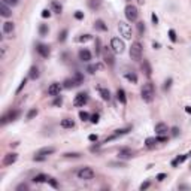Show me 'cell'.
Segmentation results:
<instances>
[{
	"instance_id": "1",
	"label": "cell",
	"mask_w": 191,
	"mask_h": 191,
	"mask_svg": "<svg viewBox=\"0 0 191 191\" xmlns=\"http://www.w3.org/2000/svg\"><path fill=\"white\" fill-rule=\"evenodd\" d=\"M140 97H142V100L143 102H146V103H151L152 100H154V97H155V90H154V85L151 84V82H148V84H145L142 90H140Z\"/></svg>"
},
{
	"instance_id": "2",
	"label": "cell",
	"mask_w": 191,
	"mask_h": 191,
	"mask_svg": "<svg viewBox=\"0 0 191 191\" xmlns=\"http://www.w3.org/2000/svg\"><path fill=\"white\" fill-rule=\"evenodd\" d=\"M124 15H125V18H127V21H130V22L138 21V17H139L138 8H136L135 5H127L125 9H124Z\"/></svg>"
},
{
	"instance_id": "3",
	"label": "cell",
	"mask_w": 191,
	"mask_h": 191,
	"mask_svg": "<svg viewBox=\"0 0 191 191\" xmlns=\"http://www.w3.org/2000/svg\"><path fill=\"white\" fill-rule=\"evenodd\" d=\"M130 57L135 61H139L140 58H142V45H140L139 42H133L131 43V46H130Z\"/></svg>"
},
{
	"instance_id": "4",
	"label": "cell",
	"mask_w": 191,
	"mask_h": 191,
	"mask_svg": "<svg viewBox=\"0 0 191 191\" xmlns=\"http://www.w3.org/2000/svg\"><path fill=\"white\" fill-rule=\"evenodd\" d=\"M118 32H120V35L124 37V39H131V27H130V24H127L125 21H120L118 22Z\"/></svg>"
},
{
	"instance_id": "5",
	"label": "cell",
	"mask_w": 191,
	"mask_h": 191,
	"mask_svg": "<svg viewBox=\"0 0 191 191\" xmlns=\"http://www.w3.org/2000/svg\"><path fill=\"white\" fill-rule=\"evenodd\" d=\"M76 175H78V178L82 179V181H91V179L96 176L94 170H93L91 167H82V169L78 170V173Z\"/></svg>"
},
{
	"instance_id": "6",
	"label": "cell",
	"mask_w": 191,
	"mask_h": 191,
	"mask_svg": "<svg viewBox=\"0 0 191 191\" xmlns=\"http://www.w3.org/2000/svg\"><path fill=\"white\" fill-rule=\"evenodd\" d=\"M111 48H112V51L115 52V54H122L124 49H125V45H124V42H122L120 37H112V40H111Z\"/></svg>"
},
{
	"instance_id": "7",
	"label": "cell",
	"mask_w": 191,
	"mask_h": 191,
	"mask_svg": "<svg viewBox=\"0 0 191 191\" xmlns=\"http://www.w3.org/2000/svg\"><path fill=\"white\" fill-rule=\"evenodd\" d=\"M18 117H19V111H9L6 115H3L2 117V124L5 125V124H8V122H11V121H15Z\"/></svg>"
},
{
	"instance_id": "8",
	"label": "cell",
	"mask_w": 191,
	"mask_h": 191,
	"mask_svg": "<svg viewBox=\"0 0 191 191\" xmlns=\"http://www.w3.org/2000/svg\"><path fill=\"white\" fill-rule=\"evenodd\" d=\"M88 102V96L85 93H79V94H76L75 96V100H73V104L76 106V107H81V106H84V104Z\"/></svg>"
},
{
	"instance_id": "9",
	"label": "cell",
	"mask_w": 191,
	"mask_h": 191,
	"mask_svg": "<svg viewBox=\"0 0 191 191\" xmlns=\"http://www.w3.org/2000/svg\"><path fill=\"white\" fill-rule=\"evenodd\" d=\"M17 160H18V154H17V152H9V154H6V155L3 157L2 164H3V166H11V164H14Z\"/></svg>"
},
{
	"instance_id": "10",
	"label": "cell",
	"mask_w": 191,
	"mask_h": 191,
	"mask_svg": "<svg viewBox=\"0 0 191 191\" xmlns=\"http://www.w3.org/2000/svg\"><path fill=\"white\" fill-rule=\"evenodd\" d=\"M131 157H135V151H131V149H128V148H122V149H120V152H118V158H121V160H128V158H131Z\"/></svg>"
},
{
	"instance_id": "11",
	"label": "cell",
	"mask_w": 191,
	"mask_h": 191,
	"mask_svg": "<svg viewBox=\"0 0 191 191\" xmlns=\"http://www.w3.org/2000/svg\"><path fill=\"white\" fill-rule=\"evenodd\" d=\"M60 90H61V85L57 84V82H54V84H51V85L48 87V96H52V97L58 96V94H60Z\"/></svg>"
},
{
	"instance_id": "12",
	"label": "cell",
	"mask_w": 191,
	"mask_h": 191,
	"mask_svg": "<svg viewBox=\"0 0 191 191\" xmlns=\"http://www.w3.org/2000/svg\"><path fill=\"white\" fill-rule=\"evenodd\" d=\"M103 58H104V61H106V64H107L109 67H114V64H115V60H114V57H112V54H111V51H109L107 48H104V52H103Z\"/></svg>"
},
{
	"instance_id": "13",
	"label": "cell",
	"mask_w": 191,
	"mask_h": 191,
	"mask_svg": "<svg viewBox=\"0 0 191 191\" xmlns=\"http://www.w3.org/2000/svg\"><path fill=\"white\" fill-rule=\"evenodd\" d=\"M78 55H79V60H81V61H85V63L91 61V52L88 51L87 48H82L81 51L78 52Z\"/></svg>"
},
{
	"instance_id": "14",
	"label": "cell",
	"mask_w": 191,
	"mask_h": 191,
	"mask_svg": "<svg viewBox=\"0 0 191 191\" xmlns=\"http://www.w3.org/2000/svg\"><path fill=\"white\" fill-rule=\"evenodd\" d=\"M167 131H169V128H167V125H166L164 122H158V124H155V135L163 136V135H167Z\"/></svg>"
},
{
	"instance_id": "15",
	"label": "cell",
	"mask_w": 191,
	"mask_h": 191,
	"mask_svg": "<svg viewBox=\"0 0 191 191\" xmlns=\"http://www.w3.org/2000/svg\"><path fill=\"white\" fill-rule=\"evenodd\" d=\"M0 15H2V17H5V18H9L11 15H12V9H11V8H8L5 2H2V3H0Z\"/></svg>"
},
{
	"instance_id": "16",
	"label": "cell",
	"mask_w": 191,
	"mask_h": 191,
	"mask_svg": "<svg viewBox=\"0 0 191 191\" xmlns=\"http://www.w3.org/2000/svg\"><path fill=\"white\" fill-rule=\"evenodd\" d=\"M15 30V24L12 21H6L3 24V33L5 35H12V32Z\"/></svg>"
},
{
	"instance_id": "17",
	"label": "cell",
	"mask_w": 191,
	"mask_h": 191,
	"mask_svg": "<svg viewBox=\"0 0 191 191\" xmlns=\"http://www.w3.org/2000/svg\"><path fill=\"white\" fill-rule=\"evenodd\" d=\"M142 70H143V73H145L148 78L152 75V69H151V64H149L148 60H143V63H142Z\"/></svg>"
},
{
	"instance_id": "18",
	"label": "cell",
	"mask_w": 191,
	"mask_h": 191,
	"mask_svg": "<svg viewBox=\"0 0 191 191\" xmlns=\"http://www.w3.org/2000/svg\"><path fill=\"white\" fill-rule=\"evenodd\" d=\"M117 99H118V102H120L121 104H125V103H127L125 91H124L122 88H118V90H117Z\"/></svg>"
},
{
	"instance_id": "19",
	"label": "cell",
	"mask_w": 191,
	"mask_h": 191,
	"mask_svg": "<svg viewBox=\"0 0 191 191\" xmlns=\"http://www.w3.org/2000/svg\"><path fill=\"white\" fill-rule=\"evenodd\" d=\"M36 49H37V52H39L43 58H46V57L49 55V48H48L46 45H37V48H36Z\"/></svg>"
},
{
	"instance_id": "20",
	"label": "cell",
	"mask_w": 191,
	"mask_h": 191,
	"mask_svg": "<svg viewBox=\"0 0 191 191\" xmlns=\"http://www.w3.org/2000/svg\"><path fill=\"white\" fill-rule=\"evenodd\" d=\"M55 152V148H52V146H46V148H42V149H39L36 154H42V155H51Z\"/></svg>"
},
{
	"instance_id": "21",
	"label": "cell",
	"mask_w": 191,
	"mask_h": 191,
	"mask_svg": "<svg viewBox=\"0 0 191 191\" xmlns=\"http://www.w3.org/2000/svg\"><path fill=\"white\" fill-rule=\"evenodd\" d=\"M61 127L63 128H73L75 127V121L73 120H69V118H64V120H61Z\"/></svg>"
},
{
	"instance_id": "22",
	"label": "cell",
	"mask_w": 191,
	"mask_h": 191,
	"mask_svg": "<svg viewBox=\"0 0 191 191\" xmlns=\"http://www.w3.org/2000/svg\"><path fill=\"white\" fill-rule=\"evenodd\" d=\"M94 29H97V30H100V32H106V30H107V26L104 24L102 19H97V21L94 22Z\"/></svg>"
},
{
	"instance_id": "23",
	"label": "cell",
	"mask_w": 191,
	"mask_h": 191,
	"mask_svg": "<svg viewBox=\"0 0 191 191\" xmlns=\"http://www.w3.org/2000/svg\"><path fill=\"white\" fill-rule=\"evenodd\" d=\"M51 9L52 12H55V14H61V11H63V8H61V5L58 3V2H51Z\"/></svg>"
},
{
	"instance_id": "24",
	"label": "cell",
	"mask_w": 191,
	"mask_h": 191,
	"mask_svg": "<svg viewBox=\"0 0 191 191\" xmlns=\"http://www.w3.org/2000/svg\"><path fill=\"white\" fill-rule=\"evenodd\" d=\"M33 182L36 184H42V182H48V176L46 175H36L35 178H33Z\"/></svg>"
},
{
	"instance_id": "25",
	"label": "cell",
	"mask_w": 191,
	"mask_h": 191,
	"mask_svg": "<svg viewBox=\"0 0 191 191\" xmlns=\"http://www.w3.org/2000/svg\"><path fill=\"white\" fill-rule=\"evenodd\" d=\"M99 91H100V96H102V99L103 100H111V93H109V90H106V88H99Z\"/></svg>"
},
{
	"instance_id": "26",
	"label": "cell",
	"mask_w": 191,
	"mask_h": 191,
	"mask_svg": "<svg viewBox=\"0 0 191 191\" xmlns=\"http://www.w3.org/2000/svg\"><path fill=\"white\" fill-rule=\"evenodd\" d=\"M187 157H188V154H185V155H181V157H176L173 161H172V166H178V164L184 163V161L187 160Z\"/></svg>"
},
{
	"instance_id": "27",
	"label": "cell",
	"mask_w": 191,
	"mask_h": 191,
	"mask_svg": "<svg viewBox=\"0 0 191 191\" xmlns=\"http://www.w3.org/2000/svg\"><path fill=\"white\" fill-rule=\"evenodd\" d=\"M29 76H30V79H36L37 76H39V69L33 66V67H30V73H29Z\"/></svg>"
},
{
	"instance_id": "28",
	"label": "cell",
	"mask_w": 191,
	"mask_h": 191,
	"mask_svg": "<svg viewBox=\"0 0 191 191\" xmlns=\"http://www.w3.org/2000/svg\"><path fill=\"white\" fill-rule=\"evenodd\" d=\"M88 5H90V8H91V9H99V8H100V5H102V0H90V2H88Z\"/></svg>"
},
{
	"instance_id": "29",
	"label": "cell",
	"mask_w": 191,
	"mask_h": 191,
	"mask_svg": "<svg viewBox=\"0 0 191 191\" xmlns=\"http://www.w3.org/2000/svg\"><path fill=\"white\" fill-rule=\"evenodd\" d=\"M73 79H75V82H76V85H81L82 82H84V76L79 73V72H76L75 73V76H73Z\"/></svg>"
},
{
	"instance_id": "30",
	"label": "cell",
	"mask_w": 191,
	"mask_h": 191,
	"mask_svg": "<svg viewBox=\"0 0 191 191\" xmlns=\"http://www.w3.org/2000/svg\"><path fill=\"white\" fill-rule=\"evenodd\" d=\"M125 78H127L130 82H133V84L138 82V76H136V73H133V72H131V73H125Z\"/></svg>"
},
{
	"instance_id": "31",
	"label": "cell",
	"mask_w": 191,
	"mask_h": 191,
	"mask_svg": "<svg viewBox=\"0 0 191 191\" xmlns=\"http://www.w3.org/2000/svg\"><path fill=\"white\" fill-rule=\"evenodd\" d=\"M157 142H158V140H157V138H148L145 143H146V146H148V148H152V146H155Z\"/></svg>"
},
{
	"instance_id": "32",
	"label": "cell",
	"mask_w": 191,
	"mask_h": 191,
	"mask_svg": "<svg viewBox=\"0 0 191 191\" xmlns=\"http://www.w3.org/2000/svg\"><path fill=\"white\" fill-rule=\"evenodd\" d=\"M76 87V82H75V79L72 78V79H66L64 81V88H73Z\"/></svg>"
},
{
	"instance_id": "33",
	"label": "cell",
	"mask_w": 191,
	"mask_h": 191,
	"mask_svg": "<svg viewBox=\"0 0 191 191\" xmlns=\"http://www.w3.org/2000/svg\"><path fill=\"white\" fill-rule=\"evenodd\" d=\"M79 118H81L82 121H88L91 117H90V114H88V112H85V111H81V112H79Z\"/></svg>"
},
{
	"instance_id": "34",
	"label": "cell",
	"mask_w": 191,
	"mask_h": 191,
	"mask_svg": "<svg viewBox=\"0 0 191 191\" xmlns=\"http://www.w3.org/2000/svg\"><path fill=\"white\" fill-rule=\"evenodd\" d=\"M100 69V64H90L87 67V70L90 72V73H96V70Z\"/></svg>"
},
{
	"instance_id": "35",
	"label": "cell",
	"mask_w": 191,
	"mask_h": 191,
	"mask_svg": "<svg viewBox=\"0 0 191 191\" xmlns=\"http://www.w3.org/2000/svg\"><path fill=\"white\" fill-rule=\"evenodd\" d=\"M36 115H37V109H30L27 112V120H33Z\"/></svg>"
},
{
	"instance_id": "36",
	"label": "cell",
	"mask_w": 191,
	"mask_h": 191,
	"mask_svg": "<svg viewBox=\"0 0 191 191\" xmlns=\"http://www.w3.org/2000/svg\"><path fill=\"white\" fill-rule=\"evenodd\" d=\"M81 154L79 152H66L64 154V158H79Z\"/></svg>"
},
{
	"instance_id": "37",
	"label": "cell",
	"mask_w": 191,
	"mask_h": 191,
	"mask_svg": "<svg viewBox=\"0 0 191 191\" xmlns=\"http://www.w3.org/2000/svg\"><path fill=\"white\" fill-rule=\"evenodd\" d=\"M48 184L51 185L52 188H58V182L55 181V178H48Z\"/></svg>"
},
{
	"instance_id": "38",
	"label": "cell",
	"mask_w": 191,
	"mask_h": 191,
	"mask_svg": "<svg viewBox=\"0 0 191 191\" xmlns=\"http://www.w3.org/2000/svg\"><path fill=\"white\" fill-rule=\"evenodd\" d=\"M46 158H48V157H46V155H42V154H36V155L33 157V160H35V161H45Z\"/></svg>"
},
{
	"instance_id": "39",
	"label": "cell",
	"mask_w": 191,
	"mask_h": 191,
	"mask_svg": "<svg viewBox=\"0 0 191 191\" xmlns=\"http://www.w3.org/2000/svg\"><path fill=\"white\" fill-rule=\"evenodd\" d=\"M169 37H170V40H172V42H176V40H178V37H176V33H175L173 29H170V30H169Z\"/></svg>"
},
{
	"instance_id": "40",
	"label": "cell",
	"mask_w": 191,
	"mask_h": 191,
	"mask_svg": "<svg viewBox=\"0 0 191 191\" xmlns=\"http://www.w3.org/2000/svg\"><path fill=\"white\" fill-rule=\"evenodd\" d=\"M88 40H91L90 35H82L81 37H78V42H88Z\"/></svg>"
},
{
	"instance_id": "41",
	"label": "cell",
	"mask_w": 191,
	"mask_h": 191,
	"mask_svg": "<svg viewBox=\"0 0 191 191\" xmlns=\"http://www.w3.org/2000/svg\"><path fill=\"white\" fill-rule=\"evenodd\" d=\"M39 33H40L42 36H43V35H46V33H48V27H46L45 24H42V26L39 27Z\"/></svg>"
},
{
	"instance_id": "42",
	"label": "cell",
	"mask_w": 191,
	"mask_h": 191,
	"mask_svg": "<svg viewBox=\"0 0 191 191\" xmlns=\"http://www.w3.org/2000/svg\"><path fill=\"white\" fill-rule=\"evenodd\" d=\"M66 36H67V30H63V32L58 35V40H60V42H64V40H66Z\"/></svg>"
},
{
	"instance_id": "43",
	"label": "cell",
	"mask_w": 191,
	"mask_h": 191,
	"mask_svg": "<svg viewBox=\"0 0 191 191\" xmlns=\"http://www.w3.org/2000/svg\"><path fill=\"white\" fill-rule=\"evenodd\" d=\"M138 32H139V35L145 33V24L143 22H138Z\"/></svg>"
},
{
	"instance_id": "44",
	"label": "cell",
	"mask_w": 191,
	"mask_h": 191,
	"mask_svg": "<svg viewBox=\"0 0 191 191\" xmlns=\"http://www.w3.org/2000/svg\"><path fill=\"white\" fill-rule=\"evenodd\" d=\"M51 12L52 11H49V9H43L42 11V18H49L51 17Z\"/></svg>"
},
{
	"instance_id": "45",
	"label": "cell",
	"mask_w": 191,
	"mask_h": 191,
	"mask_svg": "<svg viewBox=\"0 0 191 191\" xmlns=\"http://www.w3.org/2000/svg\"><path fill=\"white\" fill-rule=\"evenodd\" d=\"M27 191L29 190V185H27V184H19V185H18L17 187V191Z\"/></svg>"
},
{
	"instance_id": "46",
	"label": "cell",
	"mask_w": 191,
	"mask_h": 191,
	"mask_svg": "<svg viewBox=\"0 0 191 191\" xmlns=\"http://www.w3.org/2000/svg\"><path fill=\"white\" fill-rule=\"evenodd\" d=\"M96 54H100V39H96Z\"/></svg>"
},
{
	"instance_id": "47",
	"label": "cell",
	"mask_w": 191,
	"mask_h": 191,
	"mask_svg": "<svg viewBox=\"0 0 191 191\" xmlns=\"http://www.w3.org/2000/svg\"><path fill=\"white\" fill-rule=\"evenodd\" d=\"M90 121L93 122V124H96V122H99V115L96 114V115H91V118H90Z\"/></svg>"
},
{
	"instance_id": "48",
	"label": "cell",
	"mask_w": 191,
	"mask_h": 191,
	"mask_svg": "<svg viewBox=\"0 0 191 191\" xmlns=\"http://www.w3.org/2000/svg\"><path fill=\"white\" fill-rule=\"evenodd\" d=\"M75 18H76V19H82V18H84V12H81V11H76Z\"/></svg>"
},
{
	"instance_id": "49",
	"label": "cell",
	"mask_w": 191,
	"mask_h": 191,
	"mask_svg": "<svg viewBox=\"0 0 191 191\" xmlns=\"http://www.w3.org/2000/svg\"><path fill=\"white\" fill-rule=\"evenodd\" d=\"M26 84H27V79H22V81H21V85H19V87H18V90H17V93H19L22 88L26 87Z\"/></svg>"
},
{
	"instance_id": "50",
	"label": "cell",
	"mask_w": 191,
	"mask_h": 191,
	"mask_svg": "<svg viewBox=\"0 0 191 191\" xmlns=\"http://www.w3.org/2000/svg\"><path fill=\"white\" fill-rule=\"evenodd\" d=\"M167 178V175L166 173H160V175H157V181H164Z\"/></svg>"
},
{
	"instance_id": "51",
	"label": "cell",
	"mask_w": 191,
	"mask_h": 191,
	"mask_svg": "<svg viewBox=\"0 0 191 191\" xmlns=\"http://www.w3.org/2000/svg\"><path fill=\"white\" fill-rule=\"evenodd\" d=\"M148 187H149V182H143V184H142V185H140L139 188H140V191H143V190H146V188H148Z\"/></svg>"
},
{
	"instance_id": "52",
	"label": "cell",
	"mask_w": 191,
	"mask_h": 191,
	"mask_svg": "<svg viewBox=\"0 0 191 191\" xmlns=\"http://www.w3.org/2000/svg\"><path fill=\"white\" fill-rule=\"evenodd\" d=\"M170 84H172V79H167L166 84H164V90H169V88H170Z\"/></svg>"
},
{
	"instance_id": "53",
	"label": "cell",
	"mask_w": 191,
	"mask_h": 191,
	"mask_svg": "<svg viewBox=\"0 0 191 191\" xmlns=\"http://www.w3.org/2000/svg\"><path fill=\"white\" fill-rule=\"evenodd\" d=\"M151 19H152V22H154V24H158V17H157L155 14H152V15H151Z\"/></svg>"
},
{
	"instance_id": "54",
	"label": "cell",
	"mask_w": 191,
	"mask_h": 191,
	"mask_svg": "<svg viewBox=\"0 0 191 191\" xmlns=\"http://www.w3.org/2000/svg\"><path fill=\"white\" fill-rule=\"evenodd\" d=\"M2 2H5V3H11V5H17L18 0H2Z\"/></svg>"
},
{
	"instance_id": "55",
	"label": "cell",
	"mask_w": 191,
	"mask_h": 191,
	"mask_svg": "<svg viewBox=\"0 0 191 191\" xmlns=\"http://www.w3.org/2000/svg\"><path fill=\"white\" fill-rule=\"evenodd\" d=\"M88 139L91 140V142H94V140H97V136H96V135H90V136H88Z\"/></svg>"
},
{
	"instance_id": "56",
	"label": "cell",
	"mask_w": 191,
	"mask_h": 191,
	"mask_svg": "<svg viewBox=\"0 0 191 191\" xmlns=\"http://www.w3.org/2000/svg\"><path fill=\"white\" fill-rule=\"evenodd\" d=\"M157 140H158V142H166L167 138H166V136H160V138H157Z\"/></svg>"
},
{
	"instance_id": "57",
	"label": "cell",
	"mask_w": 191,
	"mask_h": 191,
	"mask_svg": "<svg viewBox=\"0 0 191 191\" xmlns=\"http://www.w3.org/2000/svg\"><path fill=\"white\" fill-rule=\"evenodd\" d=\"M6 55V46H2V58H5Z\"/></svg>"
},
{
	"instance_id": "58",
	"label": "cell",
	"mask_w": 191,
	"mask_h": 191,
	"mask_svg": "<svg viewBox=\"0 0 191 191\" xmlns=\"http://www.w3.org/2000/svg\"><path fill=\"white\" fill-rule=\"evenodd\" d=\"M61 104V99H55V102H54V106H60Z\"/></svg>"
},
{
	"instance_id": "59",
	"label": "cell",
	"mask_w": 191,
	"mask_h": 191,
	"mask_svg": "<svg viewBox=\"0 0 191 191\" xmlns=\"http://www.w3.org/2000/svg\"><path fill=\"white\" fill-rule=\"evenodd\" d=\"M172 135H173V136H178V128H176V127L172 128Z\"/></svg>"
},
{
	"instance_id": "60",
	"label": "cell",
	"mask_w": 191,
	"mask_h": 191,
	"mask_svg": "<svg viewBox=\"0 0 191 191\" xmlns=\"http://www.w3.org/2000/svg\"><path fill=\"white\" fill-rule=\"evenodd\" d=\"M185 112H188V114H191V106H187V107H185Z\"/></svg>"
},
{
	"instance_id": "61",
	"label": "cell",
	"mask_w": 191,
	"mask_h": 191,
	"mask_svg": "<svg viewBox=\"0 0 191 191\" xmlns=\"http://www.w3.org/2000/svg\"><path fill=\"white\" fill-rule=\"evenodd\" d=\"M188 155H191V151H190V154H188Z\"/></svg>"
}]
</instances>
